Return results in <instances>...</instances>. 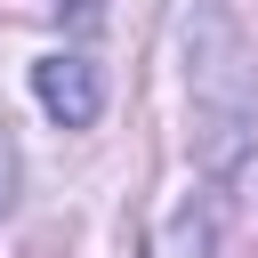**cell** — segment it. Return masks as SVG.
<instances>
[{"mask_svg": "<svg viewBox=\"0 0 258 258\" xmlns=\"http://www.w3.org/2000/svg\"><path fill=\"white\" fill-rule=\"evenodd\" d=\"M16 210V137H8V121H0V218Z\"/></svg>", "mask_w": 258, "mask_h": 258, "instance_id": "7a4b0ae2", "label": "cell"}, {"mask_svg": "<svg viewBox=\"0 0 258 258\" xmlns=\"http://www.w3.org/2000/svg\"><path fill=\"white\" fill-rule=\"evenodd\" d=\"M32 97H40L48 121L89 129V121L105 113V73H97L89 56H40V64H32Z\"/></svg>", "mask_w": 258, "mask_h": 258, "instance_id": "6da1fadb", "label": "cell"}]
</instances>
